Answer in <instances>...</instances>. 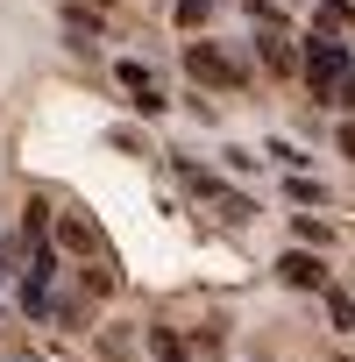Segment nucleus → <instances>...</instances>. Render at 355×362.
Segmentation results:
<instances>
[{
  "label": "nucleus",
  "mask_w": 355,
  "mask_h": 362,
  "mask_svg": "<svg viewBox=\"0 0 355 362\" xmlns=\"http://www.w3.org/2000/svg\"><path fill=\"white\" fill-rule=\"evenodd\" d=\"M185 71H192L199 86H228V93H235V86L249 78V71H242V64H235L228 50H214V43H192V50H185Z\"/></svg>",
  "instance_id": "f257e3e1"
},
{
  "label": "nucleus",
  "mask_w": 355,
  "mask_h": 362,
  "mask_svg": "<svg viewBox=\"0 0 355 362\" xmlns=\"http://www.w3.org/2000/svg\"><path fill=\"white\" fill-rule=\"evenodd\" d=\"M305 78L327 93V86H341L348 78V43H334V36H313V50H305Z\"/></svg>",
  "instance_id": "f03ea898"
},
{
  "label": "nucleus",
  "mask_w": 355,
  "mask_h": 362,
  "mask_svg": "<svg viewBox=\"0 0 355 362\" xmlns=\"http://www.w3.org/2000/svg\"><path fill=\"white\" fill-rule=\"evenodd\" d=\"M57 249H71V256H93V249H100V235H93L78 214H57Z\"/></svg>",
  "instance_id": "7ed1b4c3"
},
{
  "label": "nucleus",
  "mask_w": 355,
  "mask_h": 362,
  "mask_svg": "<svg viewBox=\"0 0 355 362\" xmlns=\"http://www.w3.org/2000/svg\"><path fill=\"white\" fill-rule=\"evenodd\" d=\"M277 270H284V284H298V291H313V284H320V263H313L305 249H291V256H284Z\"/></svg>",
  "instance_id": "20e7f679"
},
{
  "label": "nucleus",
  "mask_w": 355,
  "mask_h": 362,
  "mask_svg": "<svg viewBox=\"0 0 355 362\" xmlns=\"http://www.w3.org/2000/svg\"><path fill=\"white\" fill-rule=\"evenodd\" d=\"M263 64H270V71H291V43H284V36H277V29H270V36H263Z\"/></svg>",
  "instance_id": "39448f33"
},
{
  "label": "nucleus",
  "mask_w": 355,
  "mask_h": 362,
  "mask_svg": "<svg viewBox=\"0 0 355 362\" xmlns=\"http://www.w3.org/2000/svg\"><path fill=\"white\" fill-rule=\"evenodd\" d=\"M214 8H221V0H178V22H185V29H199Z\"/></svg>",
  "instance_id": "423d86ee"
},
{
  "label": "nucleus",
  "mask_w": 355,
  "mask_h": 362,
  "mask_svg": "<svg viewBox=\"0 0 355 362\" xmlns=\"http://www.w3.org/2000/svg\"><path fill=\"white\" fill-rule=\"evenodd\" d=\"M22 228H29V242H36V235L50 228V206H43V199H29V214H22Z\"/></svg>",
  "instance_id": "0eeeda50"
},
{
  "label": "nucleus",
  "mask_w": 355,
  "mask_h": 362,
  "mask_svg": "<svg viewBox=\"0 0 355 362\" xmlns=\"http://www.w3.org/2000/svg\"><path fill=\"white\" fill-rule=\"evenodd\" d=\"M341 149H348V156H355V121H348V128H341Z\"/></svg>",
  "instance_id": "6e6552de"
},
{
  "label": "nucleus",
  "mask_w": 355,
  "mask_h": 362,
  "mask_svg": "<svg viewBox=\"0 0 355 362\" xmlns=\"http://www.w3.org/2000/svg\"><path fill=\"white\" fill-rule=\"evenodd\" d=\"M341 93H348V107H355V78H341Z\"/></svg>",
  "instance_id": "1a4fd4ad"
},
{
  "label": "nucleus",
  "mask_w": 355,
  "mask_h": 362,
  "mask_svg": "<svg viewBox=\"0 0 355 362\" xmlns=\"http://www.w3.org/2000/svg\"><path fill=\"white\" fill-rule=\"evenodd\" d=\"M0 277H8V270H0Z\"/></svg>",
  "instance_id": "9d476101"
}]
</instances>
